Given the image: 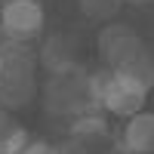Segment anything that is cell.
Masks as SVG:
<instances>
[{"label": "cell", "mask_w": 154, "mask_h": 154, "mask_svg": "<svg viewBox=\"0 0 154 154\" xmlns=\"http://www.w3.org/2000/svg\"><path fill=\"white\" fill-rule=\"evenodd\" d=\"M37 56L28 43H16L3 56V74H0V108L19 111L31 105L37 96Z\"/></svg>", "instance_id": "obj_1"}, {"label": "cell", "mask_w": 154, "mask_h": 154, "mask_svg": "<svg viewBox=\"0 0 154 154\" xmlns=\"http://www.w3.org/2000/svg\"><path fill=\"white\" fill-rule=\"evenodd\" d=\"M89 71L80 65L62 74H49L43 83V108L53 117H77L83 111H93V99H89Z\"/></svg>", "instance_id": "obj_2"}, {"label": "cell", "mask_w": 154, "mask_h": 154, "mask_svg": "<svg viewBox=\"0 0 154 154\" xmlns=\"http://www.w3.org/2000/svg\"><path fill=\"white\" fill-rule=\"evenodd\" d=\"M99 56L105 62V68L126 71L136 62H142L148 56V49L142 43V37L136 34V28H130L123 22H108L99 31Z\"/></svg>", "instance_id": "obj_3"}, {"label": "cell", "mask_w": 154, "mask_h": 154, "mask_svg": "<svg viewBox=\"0 0 154 154\" xmlns=\"http://www.w3.org/2000/svg\"><path fill=\"white\" fill-rule=\"evenodd\" d=\"M46 9L40 0H3L0 3V28L16 43H31L43 34Z\"/></svg>", "instance_id": "obj_4"}, {"label": "cell", "mask_w": 154, "mask_h": 154, "mask_svg": "<svg viewBox=\"0 0 154 154\" xmlns=\"http://www.w3.org/2000/svg\"><path fill=\"white\" fill-rule=\"evenodd\" d=\"M148 93H151V86L142 83L139 77L123 74V71H114L111 83H108V89H105V96H102V102H99V108L105 111V114H114V117L130 120L133 114L145 111Z\"/></svg>", "instance_id": "obj_5"}, {"label": "cell", "mask_w": 154, "mask_h": 154, "mask_svg": "<svg viewBox=\"0 0 154 154\" xmlns=\"http://www.w3.org/2000/svg\"><path fill=\"white\" fill-rule=\"evenodd\" d=\"M120 142L139 154H154V111H139L123 123Z\"/></svg>", "instance_id": "obj_6"}, {"label": "cell", "mask_w": 154, "mask_h": 154, "mask_svg": "<svg viewBox=\"0 0 154 154\" xmlns=\"http://www.w3.org/2000/svg\"><path fill=\"white\" fill-rule=\"evenodd\" d=\"M37 62L49 71V74H62V71H71L77 68V59H74V46L71 40H65L62 34L56 37H46L40 53H37Z\"/></svg>", "instance_id": "obj_7"}, {"label": "cell", "mask_w": 154, "mask_h": 154, "mask_svg": "<svg viewBox=\"0 0 154 154\" xmlns=\"http://www.w3.org/2000/svg\"><path fill=\"white\" fill-rule=\"evenodd\" d=\"M68 133L74 139H80L83 145L93 148L96 142H105L108 139V117L99 114V111H83V114H77V117H71Z\"/></svg>", "instance_id": "obj_8"}, {"label": "cell", "mask_w": 154, "mask_h": 154, "mask_svg": "<svg viewBox=\"0 0 154 154\" xmlns=\"http://www.w3.org/2000/svg\"><path fill=\"white\" fill-rule=\"evenodd\" d=\"M28 142V130L12 117V111L0 108V154H19Z\"/></svg>", "instance_id": "obj_9"}, {"label": "cell", "mask_w": 154, "mask_h": 154, "mask_svg": "<svg viewBox=\"0 0 154 154\" xmlns=\"http://www.w3.org/2000/svg\"><path fill=\"white\" fill-rule=\"evenodd\" d=\"M77 3L89 22H105V25L117 19V12L123 9V0H77Z\"/></svg>", "instance_id": "obj_10"}, {"label": "cell", "mask_w": 154, "mask_h": 154, "mask_svg": "<svg viewBox=\"0 0 154 154\" xmlns=\"http://www.w3.org/2000/svg\"><path fill=\"white\" fill-rule=\"evenodd\" d=\"M56 151L59 154H89V145H83L80 139H74V136H68L62 145H56Z\"/></svg>", "instance_id": "obj_11"}, {"label": "cell", "mask_w": 154, "mask_h": 154, "mask_svg": "<svg viewBox=\"0 0 154 154\" xmlns=\"http://www.w3.org/2000/svg\"><path fill=\"white\" fill-rule=\"evenodd\" d=\"M19 154H59L56 151V145H49V142H43V139H31L28 145H25Z\"/></svg>", "instance_id": "obj_12"}, {"label": "cell", "mask_w": 154, "mask_h": 154, "mask_svg": "<svg viewBox=\"0 0 154 154\" xmlns=\"http://www.w3.org/2000/svg\"><path fill=\"white\" fill-rule=\"evenodd\" d=\"M12 46H16V40H12V37H9L3 28H0V59H3V56L9 53V49H12Z\"/></svg>", "instance_id": "obj_13"}, {"label": "cell", "mask_w": 154, "mask_h": 154, "mask_svg": "<svg viewBox=\"0 0 154 154\" xmlns=\"http://www.w3.org/2000/svg\"><path fill=\"white\" fill-rule=\"evenodd\" d=\"M108 154H139V151H133V148H126L123 142H117V145H114V148H111Z\"/></svg>", "instance_id": "obj_14"}, {"label": "cell", "mask_w": 154, "mask_h": 154, "mask_svg": "<svg viewBox=\"0 0 154 154\" xmlns=\"http://www.w3.org/2000/svg\"><path fill=\"white\" fill-rule=\"evenodd\" d=\"M130 3H136V6H148L151 0H130Z\"/></svg>", "instance_id": "obj_15"}, {"label": "cell", "mask_w": 154, "mask_h": 154, "mask_svg": "<svg viewBox=\"0 0 154 154\" xmlns=\"http://www.w3.org/2000/svg\"><path fill=\"white\" fill-rule=\"evenodd\" d=\"M0 74H3V59H0Z\"/></svg>", "instance_id": "obj_16"}]
</instances>
